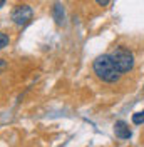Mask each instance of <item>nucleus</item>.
Here are the masks:
<instances>
[{
	"mask_svg": "<svg viewBox=\"0 0 144 147\" xmlns=\"http://www.w3.org/2000/svg\"><path fill=\"white\" fill-rule=\"evenodd\" d=\"M92 69H94V74L99 77L102 82L114 84L121 77V72L117 70V67L114 65L111 55H101V57H97L94 60V64H92Z\"/></svg>",
	"mask_w": 144,
	"mask_h": 147,
	"instance_id": "f257e3e1",
	"label": "nucleus"
},
{
	"mask_svg": "<svg viewBox=\"0 0 144 147\" xmlns=\"http://www.w3.org/2000/svg\"><path fill=\"white\" fill-rule=\"evenodd\" d=\"M111 59L114 65L117 67V70L121 74H126L129 70H132L134 67V55L132 52L126 49V47H116L112 52H111Z\"/></svg>",
	"mask_w": 144,
	"mask_h": 147,
	"instance_id": "f03ea898",
	"label": "nucleus"
},
{
	"mask_svg": "<svg viewBox=\"0 0 144 147\" xmlns=\"http://www.w3.org/2000/svg\"><path fill=\"white\" fill-rule=\"evenodd\" d=\"M32 17H34V10L30 9L29 5H17L15 9L12 10V20L17 25H20V27L30 24Z\"/></svg>",
	"mask_w": 144,
	"mask_h": 147,
	"instance_id": "7ed1b4c3",
	"label": "nucleus"
},
{
	"mask_svg": "<svg viewBox=\"0 0 144 147\" xmlns=\"http://www.w3.org/2000/svg\"><path fill=\"white\" fill-rule=\"evenodd\" d=\"M114 132H116V136L119 139H129L132 136V132H131V129L127 125L124 120H117L116 125H114Z\"/></svg>",
	"mask_w": 144,
	"mask_h": 147,
	"instance_id": "20e7f679",
	"label": "nucleus"
},
{
	"mask_svg": "<svg viewBox=\"0 0 144 147\" xmlns=\"http://www.w3.org/2000/svg\"><path fill=\"white\" fill-rule=\"evenodd\" d=\"M52 13H54V18H55V22H57V25H62V22H64V10H62V5H60V3H55V5H54Z\"/></svg>",
	"mask_w": 144,
	"mask_h": 147,
	"instance_id": "39448f33",
	"label": "nucleus"
},
{
	"mask_svg": "<svg viewBox=\"0 0 144 147\" xmlns=\"http://www.w3.org/2000/svg\"><path fill=\"white\" fill-rule=\"evenodd\" d=\"M132 124H136V125L144 124V110H143V112H137V114L132 115Z\"/></svg>",
	"mask_w": 144,
	"mask_h": 147,
	"instance_id": "423d86ee",
	"label": "nucleus"
},
{
	"mask_svg": "<svg viewBox=\"0 0 144 147\" xmlns=\"http://www.w3.org/2000/svg\"><path fill=\"white\" fill-rule=\"evenodd\" d=\"M9 42H10L9 35H5V34H2V32H0V49L7 47V45H9Z\"/></svg>",
	"mask_w": 144,
	"mask_h": 147,
	"instance_id": "0eeeda50",
	"label": "nucleus"
},
{
	"mask_svg": "<svg viewBox=\"0 0 144 147\" xmlns=\"http://www.w3.org/2000/svg\"><path fill=\"white\" fill-rule=\"evenodd\" d=\"M96 2L99 3L101 7H106V5H107V3H109V2H111V0H96Z\"/></svg>",
	"mask_w": 144,
	"mask_h": 147,
	"instance_id": "6e6552de",
	"label": "nucleus"
},
{
	"mask_svg": "<svg viewBox=\"0 0 144 147\" xmlns=\"http://www.w3.org/2000/svg\"><path fill=\"white\" fill-rule=\"evenodd\" d=\"M3 3H5V0H0V9L3 7Z\"/></svg>",
	"mask_w": 144,
	"mask_h": 147,
	"instance_id": "1a4fd4ad",
	"label": "nucleus"
},
{
	"mask_svg": "<svg viewBox=\"0 0 144 147\" xmlns=\"http://www.w3.org/2000/svg\"><path fill=\"white\" fill-rule=\"evenodd\" d=\"M3 65H5V62H3V60H0V67H3Z\"/></svg>",
	"mask_w": 144,
	"mask_h": 147,
	"instance_id": "9d476101",
	"label": "nucleus"
}]
</instances>
